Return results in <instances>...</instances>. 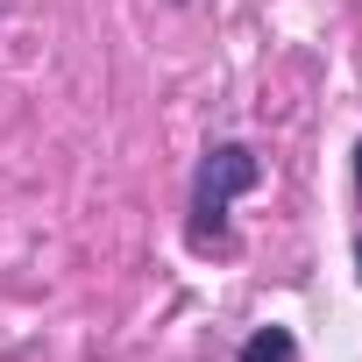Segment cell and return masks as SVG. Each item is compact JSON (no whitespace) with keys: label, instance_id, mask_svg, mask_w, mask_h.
<instances>
[{"label":"cell","instance_id":"cell-2","mask_svg":"<svg viewBox=\"0 0 362 362\" xmlns=\"http://www.w3.org/2000/svg\"><path fill=\"white\" fill-rule=\"evenodd\" d=\"M242 362H298L291 327H263V334H249V341H242Z\"/></svg>","mask_w":362,"mask_h":362},{"label":"cell","instance_id":"cell-4","mask_svg":"<svg viewBox=\"0 0 362 362\" xmlns=\"http://www.w3.org/2000/svg\"><path fill=\"white\" fill-rule=\"evenodd\" d=\"M355 270H362V242H355Z\"/></svg>","mask_w":362,"mask_h":362},{"label":"cell","instance_id":"cell-1","mask_svg":"<svg viewBox=\"0 0 362 362\" xmlns=\"http://www.w3.org/2000/svg\"><path fill=\"white\" fill-rule=\"evenodd\" d=\"M256 177H263V163H256L242 142H214V149H206L199 185H192V242H199V249L228 235V206L256 185Z\"/></svg>","mask_w":362,"mask_h":362},{"label":"cell","instance_id":"cell-3","mask_svg":"<svg viewBox=\"0 0 362 362\" xmlns=\"http://www.w3.org/2000/svg\"><path fill=\"white\" fill-rule=\"evenodd\" d=\"M355 177H362V142H355Z\"/></svg>","mask_w":362,"mask_h":362}]
</instances>
